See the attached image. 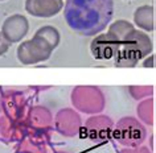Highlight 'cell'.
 Returning a JSON list of instances; mask_svg holds the SVG:
<instances>
[{
  "mask_svg": "<svg viewBox=\"0 0 156 153\" xmlns=\"http://www.w3.org/2000/svg\"><path fill=\"white\" fill-rule=\"evenodd\" d=\"M0 45H3V44H2V38H0ZM4 50H5V49H2V46H0V52L3 53V52H4Z\"/></svg>",
  "mask_w": 156,
  "mask_h": 153,
  "instance_id": "cell-9",
  "label": "cell"
},
{
  "mask_svg": "<svg viewBox=\"0 0 156 153\" xmlns=\"http://www.w3.org/2000/svg\"><path fill=\"white\" fill-rule=\"evenodd\" d=\"M131 29H134V28L130 25V23H127L124 20H119V21H116L114 25L110 26V32H108V33L114 34V36L118 38L119 41H122L123 38L126 37V34L130 32Z\"/></svg>",
  "mask_w": 156,
  "mask_h": 153,
  "instance_id": "cell-8",
  "label": "cell"
},
{
  "mask_svg": "<svg viewBox=\"0 0 156 153\" xmlns=\"http://www.w3.org/2000/svg\"><path fill=\"white\" fill-rule=\"evenodd\" d=\"M53 32V28H42L36 33V37L28 42H24L23 45L19 46L17 56L20 62H24L27 57H30L29 64L37 61H42L49 58L50 52L53 48L57 46L58 42V34L52 38H49V34Z\"/></svg>",
  "mask_w": 156,
  "mask_h": 153,
  "instance_id": "cell-2",
  "label": "cell"
},
{
  "mask_svg": "<svg viewBox=\"0 0 156 153\" xmlns=\"http://www.w3.org/2000/svg\"><path fill=\"white\" fill-rule=\"evenodd\" d=\"M40 0H27V11L37 17H50L56 15L62 8L61 0H45L44 3L48 4H40Z\"/></svg>",
  "mask_w": 156,
  "mask_h": 153,
  "instance_id": "cell-6",
  "label": "cell"
},
{
  "mask_svg": "<svg viewBox=\"0 0 156 153\" xmlns=\"http://www.w3.org/2000/svg\"><path fill=\"white\" fill-rule=\"evenodd\" d=\"M120 48V41L111 33H103L91 41L90 50L95 60L106 61L115 57Z\"/></svg>",
  "mask_w": 156,
  "mask_h": 153,
  "instance_id": "cell-3",
  "label": "cell"
},
{
  "mask_svg": "<svg viewBox=\"0 0 156 153\" xmlns=\"http://www.w3.org/2000/svg\"><path fill=\"white\" fill-rule=\"evenodd\" d=\"M28 32V21L24 16H12L7 19L3 26V36L8 42L21 40Z\"/></svg>",
  "mask_w": 156,
  "mask_h": 153,
  "instance_id": "cell-5",
  "label": "cell"
},
{
  "mask_svg": "<svg viewBox=\"0 0 156 153\" xmlns=\"http://www.w3.org/2000/svg\"><path fill=\"white\" fill-rule=\"evenodd\" d=\"M120 46H123L127 50L136 54L139 58L146 57L152 50V42L150 37L143 32H139V30L135 29H131L126 34V37L120 41Z\"/></svg>",
  "mask_w": 156,
  "mask_h": 153,
  "instance_id": "cell-4",
  "label": "cell"
},
{
  "mask_svg": "<svg viewBox=\"0 0 156 153\" xmlns=\"http://www.w3.org/2000/svg\"><path fill=\"white\" fill-rule=\"evenodd\" d=\"M135 24L146 30H154L155 28V11L154 7H140L135 11L134 15Z\"/></svg>",
  "mask_w": 156,
  "mask_h": 153,
  "instance_id": "cell-7",
  "label": "cell"
},
{
  "mask_svg": "<svg viewBox=\"0 0 156 153\" xmlns=\"http://www.w3.org/2000/svg\"><path fill=\"white\" fill-rule=\"evenodd\" d=\"M114 4L112 0H66L65 20L82 36H93L108 25Z\"/></svg>",
  "mask_w": 156,
  "mask_h": 153,
  "instance_id": "cell-1",
  "label": "cell"
}]
</instances>
